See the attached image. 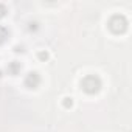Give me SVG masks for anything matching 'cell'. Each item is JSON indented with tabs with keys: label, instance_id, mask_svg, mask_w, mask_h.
<instances>
[{
	"label": "cell",
	"instance_id": "3",
	"mask_svg": "<svg viewBox=\"0 0 132 132\" xmlns=\"http://www.w3.org/2000/svg\"><path fill=\"white\" fill-rule=\"evenodd\" d=\"M39 84H40V76H39V73L30 72V73L25 76V86H27L28 89H36Z\"/></svg>",
	"mask_w": 132,
	"mask_h": 132
},
{
	"label": "cell",
	"instance_id": "6",
	"mask_svg": "<svg viewBox=\"0 0 132 132\" xmlns=\"http://www.w3.org/2000/svg\"><path fill=\"white\" fill-rule=\"evenodd\" d=\"M5 14H6V6L3 3H0V17H3Z\"/></svg>",
	"mask_w": 132,
	"mask_h": 132
},
{
	"label": "cell",
	"instance_id": "1",
	"mask_svg": "<svg viewBox=\"0 0 132 132\" xmlns=\"http://www.w3.org/2000/svg\"><path fill=\"white\" fill-rule=\"evenodd\" d=\"M81 89L89 93V95H93L96 92H100L101 89V79L96 76V75H87L86 78H82L81 81Z\"/></svg>",
	"mask_w": 132,
	"mask_h": 132
},
{
	"label": "cell",
	"instance_id": "8",
	"mask_svg": "<svg viewBox=\"0 0 132 132\" xmlns=\"http://www.w3.org/2000/svg\"><path fill=\"white\" fill-rule=\"evenodd\" d=\"M39 57H40V59H47V57H48V54L42 51V53H39Z\"/></svg>",
	"mask_w": 132,
	"mask_h": 132
},
{
	"label": "cell",
	"instance_id": "5",
	"mask_svg": "<svg viewBox=\"0 0 132 132\" xmlns=\"http://www.w3.org/2000/svg\"><path fill=\"white\" fill-rule=\"evenodd\" d=\"M8 36H10L8 28H6V27H3V25H0V45H2V44L8 39Z\"/></svg>",
	"mask_w": 132,
	"mask_h": 132
},
{
	"label": "cell",
	"instance_id": "2",
	"mask_svg": "<svg viewBox=\"0 0 132 132\" xmlns=\"http://www.w3.org/2000/svg\"><path fill=\"white\" fill-rule=\"evenodd\" d=\"M107 27H109V30H110L112 33L120 34V33L126 31V28H127V20H126L124 16H121V14H115V16H112V17L109 19Z\"/></svg>",
	"mask_w": 132,
	"mask_h": 132
},
{
	"label": "cell",
	"instance_id": "4",
	"mask_svg": "<svg viewBox=\"0 0 132 132\" xmlns=\"http://www.w3.org/2000/svg\"><path fill=\"white\" fill-rule=\"evenodd\" d=\"M20 69H22V65L17 61H13L11 64H8V73L10 75H19L20 73Z\"/></svg>",
	"mask_w": 132,
	"mask_h": 132
},
{
	"label": "cell",
	"instance_id": "7",
	"mask_svg": "<svg viewBox=\"0 0 132 132\" xmlns=\"http://www.w3.org/2000/svg\"><path fill=\"white\" fill-rule=\"evenodd\" d=\"M73 103H72V98H65V101H64V106L65 107H70Z\"/></svg>",
	"mask_w": 132,
	"mask_h": 132
}]
</instances>
